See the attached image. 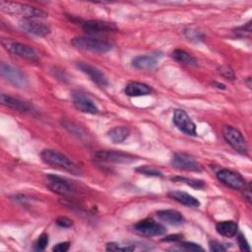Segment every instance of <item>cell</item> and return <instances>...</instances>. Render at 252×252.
Instances as JSON below:
<instances>
[{
    "label": "cell",
    "mask_w": 252,
    "mask_h": 252,
    "mask_svg": "<svg viewBox=\"0 0 252 252\" xmlns=\"http://www.w3.org/2000/svg\"><path fill=\"white\" fill-rule=\"evenodd\" d=\"M181 246L185 249V250H191V251H203V248L193 242H183L181 243Z\"/></svg>",
    "instance_id": "33"
},
{
    "label": "cell",
    "mask_w": 252,
    "mask_h": 252,
    "mask_svg": "<svg viewBox=\"0 0 252 252\" xmlns=\"http://www.w3.org/2000/svg\"><path fill=\"white\" fill-rule=\"evenodd\" d=\"M0 73L3 78L17 88H26L28 86V79L26 75L21 70L9 64L2 62L0 65Z\"/></svg>",
    "instance_id": "6"
},
{
    "label": "cell",
    "mask_w": 252,
    "mask_h": 252,
    "mask_svg": "<svg viewBox=\"0 0 252 252\" xmlns=\"http://www.w3.org/2000/svg\"><path fill=\"white\" fill-rule=\"evenodd\" d=\"M70 247V243L65 241V242H60L58 244H56L55 246H53L52 251L54 252H66Z\"/></svg>",
    "instance_id": "34"
},
{
    "label": "cell",
    "mask_w": 252,
    "mask_h": 252,
    "mask_svg": "<svg viewBox=\"0 0 252 252\" xmlns=\"http://www.w3.org/2000/svg\"><path fill=\"white\" fill-rule=\"evenodd\" d=\"M171 56L178 62L188 65V66H196L197 65V60L188 52L182 49H175L172 53Z\"/></svg>",
    "instance_id": "24"
},
{
    "label": "cell",
    "mask_w": 252,
    "mask_h": 252,
    "mask_svg": "<svg viewBox=\"0 0 252 252\" xmlns=\"http://www.w3.org/2000/svg\"><path fill=\"white\" fill-rule=\"evenodd\" d=\"M242 190H243V196H244V199H245L249 204H251V197H252V195H251V187H250V183H248L247 185L245 184V186H244V188H243Z\"/></svg>",
    "instance_id": "35"
},
{
    "label": "cell",
    "mask_w": 252,
    "mask_h": 252,
    "mask_svg": "<svg viewBox=\"0 0 252 252\" xmlns=\"http://www.w3.org/2000/svg\"><path fill=\"white\" fill-rule=\"evenodd\" d=\"M19 27L25 32L36 36H45L50 32V28L47 25L35 20L24 19L20 21Z\"/></svg>",
    "instance_id": "13"
},
{
    "label": "cell",
    "mask_w": 252,
    "mask_h": 252,
    "mask_svg": "<svg viewBox=\"0 0 252 252\" xmlns=\"http://www.w3.org/2000/svg\"><path fill=\"white\" fill-rule=\"evenodd\" d=\"M222 136L224 140L233 148V150L241 155H247L248 146L246 140L237 129L226 125L222 129Z\"/></svg>",
    "instance_id": "5"
},
{
    "label": "cell",
    "mask_w": 252,
    "mask_h": 252,
    "mask_svg": "<svg viewBox=\"0 0 252 252\" xmlns=\"http://www.w3.org/2000/svg\"><path fill=\"white\" fill-rule=\"evenodd\" d=\"M73 104L75 107L88 114H96L98 113V108L95 105L94 101L86 94L80 92V91H74L71 94Z\"/></svg>",
    "instance_id": "8"
},
{
    "label": "cell",
    "mask_w": 252,
    "mask_h": 252,
    "mask_svg": "<svg viewBox=\"0 0 252 252\" xmlns=\"http://www.w3.org/2000/svg\"><path fill=\"white\" fill-rule=\"evenodd\" d=\"M136 171L141 173V174L148 175V176H158V177L162 176V173L159 170H158L157 168H154L152 166H149V165H144V166L137 167Z\"/></svg>",
    "instance_id": "26"
},
{
    "label": "cell",
    "mask_w": 252,
    "mask_h": 252,
    "mask_svg": "<svg viewBox=\"0 0 252 252\" xmlns=\"http://www.w3.org/2000/svg\"><path fill=\"white\" fill-rule=\"evenodd\" d=\"M0 100H1V103L3 105H6L10 108H13L15 110H18V111H23V112H27L29 111L31 108H30V105L19 99V98H16V97H13L9 94H2L1 96H0Z\"/></svg>",
    "instance_id": "20"
},
{
    "label": "cell",
    "mask_w": 252,
    "mask_h": 252,
    "mask_svg": "<svg viewBox=\"0 0 252 252\" xmlns=\"http://www.w3.org/2000/svg\"><path fill=\"white\" fill-rule=\"evenodd\" d=\"M237 223L232 220H225L218 222L216 225V230L219 234L231 238L237 233Z\"/></svg>",
    "instance_id": "22"
},
{
    "label": "cell",
    "mask_w": 252,
    "mask_h": 252,
    "mask_svg": "<svg viewBox=\"0 0 252 252\" xmlns=\"http://www.w3.org/2000/svg\"><path fill=\"white\" fill-rule=\"evenodd\" d=\"M168 196L171 199H173L187 207H199L200 206V202L195 197H193L192 195H190L186 192H183V191H172V192L168 193Z\"/></svg>",
    "instance_id": "21"
},
{
    "label": "cell",
    "mask_w": 252,
    "mask_h": 252,
    "mask_svg": "<svg viewBox=\"0 0 252 252\" xmlns=\"http://www.w3.org/2000/svg\"><path fill=\"white\" fill-rule=\"evenodd\" d=\"M94 157L97 160L114 163H130L137 159V157L131 154L117 151H99L95 153Z\"/></svg>",
    "instance_id": "7"
},
{
    "label": "cell",
    "mask_w": 252,
    "mask_h": 252,
    "mask_svg": "<svg viewBox=\"0 0 252 252\" xmlns=\"http://www.w3.org/2000/svg\"><path fill=\"white\" fill-rule=\"evenodd\" d=\"M130 135V130L124 126H116L107 132V137L115 144L124 142Z\"/></svg>",
    "instance_id": "23"
},
{
    "label": "cell",
    "mask_w": 252,
    "mask_h": 252,
    "mask_svg": "<svg viewBox=\"0 0 252 252\" xmlns=\"http://www.w3.org/2000/svg\"><path fill=\"white\" fill-rule=\"evenodd\" d=\"M134 229L145 236L148 237H153V236H158V235H162L165 233V227L161 225L160 223L151 220V219H146L138 221L134 225Z\"/></svg>",
    "instance_id": "9"
},
{
    "label": "cell",
    "mask_w": 252,
    "mask_h": 252,
    "mask_svg": "<svg viewBox=\"0 0 252 252\" xmlns=\"http://www.w3.org/2000/svg\"><path fill=\"white\" fill-rule=\"evenodd\" d=\"M71 42H72V45L78 49L88 50V51L97 52V53H105L112 48L111 43L105 40H102L99 38L88 37V36L74 37Z\"/></svg>",
    "instance_id": "3"
},
{
    "label": "cell",
    "mask_w": 252,
    "mask_h": 252,
    "mask_svg": "<svg viewBox=\"0 0 252 252\" xmlns=\"http://www.w3.org/2000/svg\"><path fill=\"white\" fill-rule=\"evenodd\" d=\"M209 246H210V250L214 251V252H220V251L226 250V247L222 243H220V242H218L216 240L211 241Z\"/></svg>",
    "instance_id": "32"
},
{
    "label": "cell",
    "mask_w": 252,
    "mask_h": 252,
    "mask_svg": "<svg viewBox=\"0 0 252 252\" xmlns=\"http://www.w3.org/2000/svg\"><path fill=\"white\" fill-rule=\"evenodd\" d=\"M1 43L3 45V47L8 50L9 52L13 53L14 55H17L19 57L28 59V60H32V61H35L38 58V54L37 52L32 47L29 46L27 44L18 42V41H14L8 38H3L1 40Z\"/></svg>",
    "instance_id": "4"
},
{
    "label": "cell",
    "mask_w": 252,
    "mask_h": 252,
    "mask_svg": "<svg viewBox=\"0 0 252 252\" xmlns=\"http://www.w3.org/2000/svg\"><path fill=\"white\" fill-rule=\"evenodd\" d=\"M160 57L161 55H158V53L139 55L132 60V65L136 69H140V70L154 69L158 65Z\"/></svg>",
    "instance_id": "16"
},
{
    "label": "cell",
    "mask_w": 252,
    "mask_h": 252,
    "mask_svg": "<svg viewBox=\"0 0 252 252\" xmlns=\"http://www.w3.org/2000/svg\"><path fill=\"white\" fill-rule=\"evenodd\" d=\"M172 180L174 181H180V182H183V183H186L187 185L191 186V187H194V188H197V189H202L206 186L205 182L203 180H198V179H191V178H187V177H181V176H176V177H173Z\"/></svg>",
    "instance_id": "25"
},
{
    "label": "cell",
    "mask_w": 252,
    "mask_h": 252,
    "mask_svg": "<svg viewBox=\"0 0 252 252\" xmlns=\"http://www.w3.org/2000/svg\"><path fill=\"white\" fill-rule=\"evenodd\" d=\"M171 165L177 169L188 171H200L198 162L189 155L183 153L175 154L171 158Z\"/></svg>",
    "instance_id": "14"
},
{
    "label": "cell",
    "mask_w": 252,
    "mask_h": 252,
    "mask_svg": "<svg viewBox=\"0 0 252 252\" xmlns=\"http://www.w3.org/2000/svg\"><path fill=\"white\" fill-rule=\"evenodd\" d=\"M219 73H220L221 76H223L224 78H226V79H229V80H233V79H234V73H233V71H232L229 67H227V66H221V67H220Z\"/></svg>",
    "instance_id": "30"
},
{
    "label": "cell",
    "mask_w": 252,
    "mask_h": 252,
    "mask_svg": "<svg viewBox=\"0 0 252 252\" xmlns=\"http://www.w3.org/2000/svg\"><path fill=\"white\" fill-rule=\"evenodd\" d=\"M237 241H238V245H239V248L241 251H250V246L242 233L238 234Z\"/></svg>",
    "instance_id": "31"
},
{
    "label": "cell",
    "mask_w": 252,
    "mask_h": 252,
    "mask_svg": "<svg viewBox=\"0 0 252 252\" xmlns=\"http://www.w3.org/2000/svg\"><path fill=\"white\" fill-rule=\"evenodd\" d=\"M152 89L144 84V83H139V82H131L126 85L124 89V93L129 95V96H141V95H146L151 94Z\"/></svg>",
    "instance_id": "19"
},
{
    "label": "cell",
    "mask_w": 252,
    "mask_h": 252,
    "mask_svg": "<svg viewBox=\"0 0 252 252\" xmlns=\"http://www.w3.org/2000/svg\"><path fill=\"white\" fill-rule=\"evenodd\" d=\"M46 186L51 191L64 196L72 195L75 192V188L72 183H70L68 180L57 175H52V174L47 175Z\"/></svg>",
    "instance_id": "12"
},
{
    "label": "cell",
    "mask_w": 252,
    "mask_h": 252,
    "mask_svg": "<svg viewBox=\"0 0 252 252\" xmlns=\"http://www.w3.org/2000/svg\"><path fill=\"white\" fill-rule=\"evenodd\" d=\"M41 159L51 166L67 170L73 174H79L80 169L79 167L69 159L65 155L61 154L60 152L52 149H45L40 154Z\"/></svg>",
    "instance_id": "1"
},
{
    "label": "cell",
    "mask_w": 252,
    "mask_h": 252,
    "mask_svg": "<svg viewBox=\"0 0 252 252\" xmlns=\"http://www.w3.org/2000/svg\"><path fill=\"white\" fill-rule=\"evenodd\" d=\"M77 67L83 73L88 75L89 78L96 85H98L100 87H106L108 85V80H107L106 76L98 68H96L89 63H85V62H78Z\"/></svg>",
    "instance_id": "15"
},
{
    "label": "cell",
    "mask_w": 252,
    "mask_h": 252,
    "mask_svg": "<svg viewBox=\"0 0 252 252\" xmlns=\"http://www.w3.org/2000/svg\"><path fill=\"white\" fill-rule=\"evenodd\" d=\"M216 175H217V178L221 183H223L227 187H230L234 190H242L245 186V181L242 178V176L239 173L234 172L230 169L222 168L219 170L216 173Z\"/></svg>",
    "instance_id": "11"
},
{
    "label": "cell",
    "mask_w": 252,
    "mask_h": 252,
    "mask_svg": "<svg viewBox=\"0 0 252 252\" xmlns=\"http://www.w3.org/2000/svg\"><path fill=\"white\" fill-rule=\"evenodd\" d=\"M0 9L7 14L20 15L24 19H29V20L44 18L47 16V14L40 9H37L35 7L30 6L27 4H21V3H15V2L1 1Z\"/></svg>",
    "instance_id": "2"
},
{
    "label": "cell",
    "mask_w": 252,
    "mask_h": 252,
    "mask_svg": "<svg viewBox=\"0 0 252 252\" xmlns=\"http://www.w3.org/2000/svg\"><path fill=\"white\" fill-rule=\"evenodd\" d=\"M56 224L60 227H63V228H68L70 226H72L73 224V221L72 220H70L69 218L67 217H59L56 219Z\"/></svg>",
    "instance_id": "29"
},
{
    "label": "cell",
    "mask_w": 252,
    "mask_h": 252,
    "mask_svg": "<svg viewBox=\"0 0 252 252\" xmlns=\"http://www.w3.org/2000/svg\"><path fill=\"white\" fill-rule=\"evenodd\" d=\"M181 238H182V235H180V234H173V235H168V236L164 237L163 240H165V241H177V240H179Z\"/></svg>",
    "instance_id": "36"
},
{
    "label": "cell",
    "mask_w": 252,
    "mask_h": 252,
    "mask_svg": "<svg viewBox=\"0 0 252 252\" xmlns=\"http://www.w3.org/2000/svg\"><path fill=\"white\" fill-rule=\"evenodd\" d=\"M173 123L183 133L189 136H196V125L189 115L182 109H175L173 113Z\"/></svg>",
    "instance_id": "10"
},
{
    "label": "cell",
    "mask_w": 252,
    "mask_h": 252,
    "mask_svg": "<svg viewBox=\"0 0 252 252\" xmlns=\"http://www.w3.org/2000/svg\"><path fill=\"white\" fill-rule=\"evenodd\" d=\"M48 241H49V239H48V235H47L46 233L40 234V235L38 236L37 240H36L35 243H34L35 249H36V250H43V249H45V247H46L47 244H48Z\"/></svg>",
    "instance_id": "28"
},
{
    "label": "cell",
    "mask_w": 252,
    "mask_h": 252,
    "mask_svg": "<svg viewBox=\"0 0 252 252\" xmlns=\"http://www.w3.org/2000/svg\"><path fill=\"white\" fill-rule=\"evenodd\" d=\"M157 217L165 223L171 225H177L183 222L184 218L183 216L175 210H162L157 213Z\"/></svg>",
    "instance_id": "18"
},
{
    "label": "cell",
    "mask_w": 252,
    "mask_h": 252,
    "mask_svg": "<svg viewBox=\"0 0 252 252\" xmlns=\"http://www.w3.org/2000/svg\"><path fill=\"white\" fill-rule=\"evenodd\" d=\"M135 249V246L133 245H122L119 243H114V242H110L107 243L106 245V250L107 251H133Z\"/></svg>",
    "instance_id": "27"
},
{
    "label": "cell",
    "mask_w": 252,
    "mask_h": 252,
    "mask_svg": "<svg viewBox=\"0 0 252 252\" xmlns=\"http://www.w3.org/2000/svg\"><path fill=\"white\" fill-rule=\"evenodd\" d=\"M83 28L88 32L93 33H99V32H114L117 30L114 24L104 22V21H98V20H92L87 21L83 24Z\"/></svg>",
    "instance_id": "17"
}]
</instances>
